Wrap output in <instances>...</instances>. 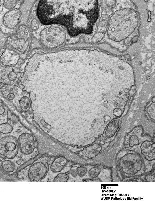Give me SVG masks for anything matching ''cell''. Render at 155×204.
Listing matches in <instances>:
<instances>
[{
  "label": "cell",
  "instance_id": "7a4b0ae2",
  "mask_svg": "<svg viewBox=\"0 0 155 204\" xmlns=\"http://www.w3.org/2000/svg\"><path fill=\"white\" fill-rule=\"evenodd\" d=\"M48 158L42 156L28 167L27 176L31 182L39 181L43 179L48 170Z\"/></svg>",
  "mask_w": 155,
  "mask_h": 204
},
{
  "label": "cell",
  "instance_id": "52a82bcc",
  "mask_svg": "<svg viewBox=\"0 0 155 204\" xmlns=\"http://www.w3.org/2000/svg\"><path fill=\"white\" fill-rule=\"evenodd\" d=\"M13 129L12 126L8 123H4L0 124V132L4 134L10 133Z\"/></svg>",
  "mask_w": 155,
  "mask_h": 204
},
{
  "label": "cell",
  "instance_id": "4fadbf2b",
  "mask_svg": "<svg viewBox=\"0 0 155 204\" xmlns=\"http://www.w3.org/2000/svg\"><path fill=\"white\" fill-rule=\"evenodd\" d=\"M76 170L78 174L81 176H83L85 175L88 171L87 168L84 167H78Z\"/></svg>",
  "mask_w": 155,
  "mask_h": 204
},
{
  "label": "cell",
  "instance_id": "5b68a950",
  "mask_svg": "<svg viewBox=\"0 0 155 204\" xmlns=\"http://www.w3.org/2000/svg\"><path fill=\"white\" fill-rule=\"evenodd\" d=\"M67 163L68 161L65 158L62 156L57 157L52 163L50 169L53 173H58L63 170Z\"/></svg>",
  "mask_w": 155,
  "mask_h": 204
},
{
  "label": "cell",
  "instance_id": "30bf717a",
  "mask_svg": "<svg viewBox=\"0 0 155 204\" xmlns=\"http://www.w3.org/2000/svg\"><path fill=\"white\" fill-rule=\"evenodd\" d=\"M99 172V169L96 167H94L90 169L88 171L89 176L91 178H94L96 177Z\"/></svg>",
  "mask_w": 155,
  "mask_h": 204
},
{
  "label": "cell",
  "instance_id": "9c48e42d",
  "mask_svg": "<svg viewBox=\"0 0 155 204\" xmlns=\"http://www.w3.org/2000/svg\"><path fill=\"white\" fill-rule=\"evenodd\" d=\"M8 121L9 123L12 126L14 125L17 122V118L11 113L9 111H8Z\"/></svg>",
  "mask_w": 155,
  "mask_h": 204
},
{
  "label": "cell",
  "instance_id": "5bb4252c",
  "mask_svg": "<svg viewBox=\"0 0 155 204\" xmlns=\"http://www.w3.org/2000/svg\"><path fill=\"white\" fill-rule=\"evenodd\" d=\"M147 113L148 115L150 118L154 120L155 119V109L154 106L150 108H149L147 109Z\"/></svg>",
  "mask_w": 155,
  "mask_h": 204
},
{
  "label": "cell",
  "instance_id": "8fae6325",
  "mask_svg": "<svg viewBox=\"0 0 155 204\" xmlns=\"http://www.w3.org/2000/svg\"><path fill=\"white\" fill-rule=\"evenodd\" d=\"M22 109L24 112L27 111L30 107V105L28 100H23L21 101Z\"/></svg>",
  "mask_w": 155,
  "mask_h": 204
},
{
  "label": "cell",
  "instance_id": "3957f363",
  "mask_svg": "<svg viewBox=\"0 0 155 204\" xmlns=\"http://www.w3.org/2000/svg\"><path fill=\"white\" fill-rule=\"evenodd\" d=\"M18 142L13 136L4 137L0 139V154L8 159H12L17 155Z\"/></svg>",
  "mask_w": 155,
  "mask_h": 204
},
{
  "label": "cell",
  "instance_id": "6da1fadb",
  "mask_svg": "<svg viewBox=\"0 0 155 204\" xmlns=\"http://www.w3.org/2000/svg\"><path fill=\"white\" fill-rule=\"evenodd\" d=\"M96 1L48 0L43 8L42 16L47 25H63L71 36L90 34L98 17Z\"/></svg>",
  "mask_w": 155,
  "mask_h": 204
},
{
  "label": "cell",
  "instance_id": "ba28073f",
  "mask_svg": "<svg viewBox=\"0 0 155 204\" xmlns=\"http://www.w3.org/2000/svg\"><path fill=\"white\" fill-rule=\"evenodd\" d=\"M69 178L68 175L65 173H59L54 177L53 182H66Z\"/></svg>",
  "mask_w": 155,
  "mask_h": 204
},
{
  "label": "cell",
  "instance_id": "8992f818",
  "mask_svg": "<svg viewBox=\"0 0 155 204\" xmlns=\"http://www.w3.org/2000/svg\"><path fill=\"white\" fill-rule=\"evenodd\" d=\"M1 167L3 171L5 173H11L15 170L16 165L12 161L6 159L2 162Z\"/></svg>",
  "mask_w": 155,
  "mask_h": 204
},
{
  "label": "cell",
  "instance_id": "9a60e30c",
  "mask_svg": "<svg viewBox=\"0 0 155 204\" xmlns=\"http://www.w3.org/2000/svg\"><path fill=\"white\" fill-rule=\"evenodd\" d=\"M71 175L73 177H76L78 175V173L76 170L72 169L70 171Z\"/></svg>",
  "mask_w": 155,
  "mask_h": 204
},
{
  "label": "cell",
  "instance_id": "7c38bea8",
  "mask_svg": "<svg viewBox=\"0 0 155 204\" xmlns=\"http://www.w3.org/2000/svg\"><path fill=\"white\" fill-rule=\"evenodd\" d=\"M8 110L6 107L5 111L4 113L0 115V124L6 123L8 120Z\"/></svg>",
  "mask_w": 155,
  "mask_h": 204
},
{
  "label": "cell",
  "instance_id": "277c9868",
  "mask_svg": "<svg viewBox=\"0 0 155 204\" xmlns=\"http://www.w3.org/2000/svg\"><path fill=\"white\" fill-rule=\"evenodd\" d=\"M18 143L22 153L28 157H34L38 154L33 136L24 133L21 134L18 139Z\"/></svg>",
  "mask_w": 155,
  "mask_h": 204
}]
</instances>
